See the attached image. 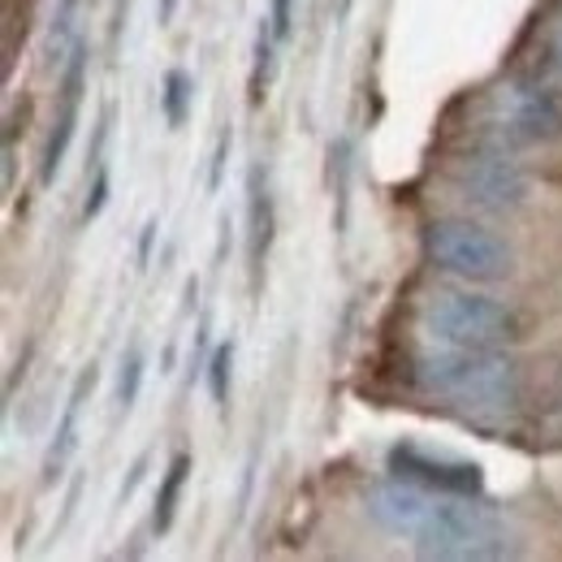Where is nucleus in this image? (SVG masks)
Segmentation results:
<instances>
[{
  "label": "nucleus",
  "mask_w": 562,
  "mask_h": 562,
  "mask_svg": "<svg viewBox=\"0 0 562 562\" xmlns=\"http://www.w3.org/2000/svg\"><path fill=\"white\" fill-rule=\"evenodd\" d=\"M416 381L428 394L463 407H510L519 394V368L497 347H441L416 359Z\"/></svg>",
  "instance_id": "1"
},
{
  "label": "nucleus",
  "mask_w": 562,
  "mask_h": 562,
  "mask_svg": "<svg viewBox=\"0 0 562 562\" xmlns=\"http://www.w3.org/2000/svg\"><path fill=\"white\" fill-rule=\"evenodd\" d=\"M515 532L468 497H446L432 524L416 537V554L437 562H502L515 559Z\"/></svg>",
  "instance_id": "2"
},
{
  "label": "nucleus",
  "mask_w": 562,
  "mask_h": 562,
  "mask_svg": "<svg viewBox=\"0 0 562 562\" xmlns=\"http://www.w3.org/2000/svg\"><path fill=\"white\" fill-rule=\"evenodd\" d=\"M424 329L441 347H506L519 338V316L490 294H437L424 303Z\"/></svg>",
  "instance_id": "3"
},
{
  "label": "nucleus",
  "mask_w": 562,
  "mask_h": 562,
  "mask_svg": "<svg viewBox=\"0 0 562 562\" xmlns=\"http://www.w3.org/2000/svg\"><path fill=\"white\" fill-rule=\"evenodd\" d=\"M424 247H428V260L450 278L497 281L515 269L510 243L476 221H432L424 234Z\"/></svg>",
  "instance_id": "4"
},
{
  "label": "nucleus",
  "mask_w": 562,
  "mask_h": 562,
  "mask_svg": "<svg viewBox=\"0 0 562 562\" xmlns=\"http://www.w3.org/2000/svg\"><path fill=\"white\" fill-rule=\"evenodd\" d=\"M490 126L502 143H554L562 139V100L532 78H510L490 95Z\"/></svg>",
  "instance_id": "5"
},
{
  "label": "nucleus",
  "mask_w": 562,
  "mask_h": 562,
  "mask_svg": "<svg viewBox=\"0 0 562 562\" xmlns=\"http://www.w3.org/2000/svg\"><path fill=\"white\" fill-rule=\"evenodd\" d=\"M446 497H450V493L424 490L416 481L394 476V481H381V485H372V490L363 493V510H368V519H372L376 528L416 541L424 528L432 524V515L441 510Z\"/></svg>",
  "instance_id": "6"
},
{
  "label": "nucleus",
  "mask_w": 562,
  "mask_h": 562,
  "mask_svg": "<svg viewBox=\"0 0 562 562\" xmlns=\"http://www.w3.org/2000/svg\"><path fill=\"white\" fill-rule=\"evenodd\" d=\"M454 187L468 204L476 209H490V212H510L524 204L528 195V178L524 169L502 156V151H485V156H468L454 165Z\"/></svg>",
  "instance_id": "7"
},
{
  "label": "nucleus",
  "mask_w": 562,
  "mask_h": 562,
  "mask_svg": "<svg viewBox=\"0 0 562 562\" xmlns=\"http://www.w3.org/2000/svg\"><path fill=\"white\" fill-rule=\"evenodd\" d=\"M390 472L403 481H416L424 490L450 493V497H476L481 493V468L468 459H450V454H432L424 446H394L390 450Z\"/></svg>",
  "instance_id": "8"
},
{
  "label": "nucleus",
  "mask_w": 562,
  "mask_h": 562,
  "mask_svg": "<svg viewBox=\"0 0 562 562\" xmlns=\"http://www.w3.org/2000/svg\"><path fill=\"white\" fill-rule=\"evenodd\" d=\"M82 74H87V44L66 61V74H61V113H57V126L48 135V147H44V187L57 182L61 165H66V151L74 143V131H78V109H82Z\"/></svg>",
  "instance_id": "9"
},
{
  "label": "nucleus",
  "mask_w": 562,
  "mask_h": 562,
  "mask_svg": "<svg viewBox=\"0 0 562 562\" xmlns=\"http://www.w3.org/2000/svg\"><path fill=\"white\" fill-rule=\"evenodd\" d=\"M273 247V195H269V173L260 165L247 169V260H251V285L260 290L265 260Z\"/></svg>",
  "instance_id": "10"
},
{
  "label": "nucleus",
  "mask_w": 562,
  "mask_h": 562,
  "mask_svg": "<svg viewBox=\"0 0 562 562\" xmlns=\"http://www.w3.org/2000/svg\"><path fill=\"white\" fill-rule=\"evenodd\" d=\"M91 390H95V368H82L78 381H74L70 398H66L61 424L53 432V446H48V459H44V481H57L61 468L74 459V450H78V416H82V403H87Z\"/></svg>",
  "instance_id": "11"
},
{
  "label": "nucleus",
  "mask_w": 562,
  "mask_h": 562,
  "mask_svg": "<svg viewBox=\"0 0 562 562\" xmlns=\"http://www.w3.org/2000/svg\"><path fill=\"white\" fill-rule=\"evenodd\" d=\"M82 0H57L53 9V22H48V66L53 70H66L74 53L82 48Z\"/></svg>",
  "instance_id": "12"
},
{
  "label": "nucleus",
  "mask_w": 562,
  "mask_h": 562,
  "mask_svg": "<svg viewBox=\"0 0 562 562\" xmlns=\"http://www.w3.org/2000/svg\"><path fill=\"white\" fill-rule=\"evenodd\" d=\"M187 472H191V454H173L169 459V472L160 481V493H156V515H151V528L156 532H169L173 528L178 502H182V490H187Z\"/></svg>",
  "instance_id": "13"
},
{
  "label": "nucleus",
  "mask_w": 562,
  "mask_h": 562,
  "mask_svg": "<svg viewBox=\"0 0 562 562\" xmlns=\"http://www.w3.org/2000/svg\"><path fill=\"white\" fill-rule=\"evenodd\" d=\"M191 95H195V82L187 70H169L165 74V91H160V104H165V122L169 131L187 126V113H191Z\"/></svg>",
  "instance_id": "14"
},
{
  "label": "nucleus",
  "mask_w": 562,
  "mask_h": 562,
  "mask_svg": "<svg viewBox=\"0 0 562 562\" xmlns=\"http://www.w3.org/2000/svg\"><path fill=\"white\" fill-rule=\"evenodd\" d=\"M143 372H147V359H143V347L135 342L131 351L122 355V372H117V407H122V412H131V407L139 403Z\"/></svg>",
  "instance_id": "15"
},
{
  "label": "nucleus",
  "mask_w": 562,
  "mask_h": 562,
  "mask_svg": "<svg viewBox=\"0 0 562 562\" xmlns=\"http://www.w3.org/2000/svg\"><path fill=\"white\" fill-rule=\"evenodd\" d=\"M229 385H234V342H221L209 359V390L216 412L229 407Z\"/></svg>",
  "instance_id": "16"
},
{
  "label": "nucleus",
  "mask_w": 562,
  "mask_h": 562,
  "mask_svg": "<svg viewBox=\"0 0 562 562\" xmlns=\"http://www.w3.org/2000/svg\"><path fill=\"white\" fill-rule=\"evenodd\" d=\"M273 22H260L256 31V70H251V100L260 104L265 100V78H269V66H273Z\"/></svg>",
  "instance_id": "17"
},
{
  "label": "nucleus",
  "mask_w": 562,
  "mask_h": 562,
  "mask_svg": "<svg viewBox=\"0 0 562 562\" xmlns=\"http://www.w3.org/2000/svg\"><path fill=\"white\" fill-rule=\"evenodd\" d=\"M104 204H109V169L100 165L95 169V187L87 191V204H82V221H95L104 212Z\"/></svg>",
  "instance_id": "18"
},
{
  "label": "nucleus",
  "mask_w": 562,
  "mask_h": 562,
  "mask_svg": "<svg viewBox=\"0 0 562 562\" xmlns=\"http://www.w3.org/2000/svg\"><path fill=\"white\" fill-rule=\"evenodd\" d=\"M269 22H273V35H278V40H290V22H294V0H273V9H269Z\"/></svg>",
  "instance_id": "19"
},
{
  "label": "nucleus",
  "mask_w": 562,
  "mask_h": 562,
  "mask_svg": "<svg viewBox=\"0 0 562 562\" xmlns=\"http://www.w3.org/2000/svg\"><path fill=\"white\" fill-rule=\"evenodd\" d=\"M229 131L216 139V151H212V169H209V191H221V173H225V156H229Z\"/></svg>",
  "instance_id": "20"
},
{
  "label": "nucleus",
  "mask_w": 562,
  "mask_h": 562,
  "mask_svg": "<svg viewBox=\"0 0 562 562\" xmlns=\"http://www.w3.org/2000/svg\"><path fill=\"white\" fill-rule=\"evenodd\" d=\"M143 468H147V454H139V463H135V468H131V481H126V485H122V502H126V497H131V493L139 490V481H143Z\"/></svg>",
  "instance_id": "21"
},
{
  "label": "nucleus",
  "mask_w": 562,
  "mask_h": 562,
  "mask_svg": "<svg viewBox=\"0 0 562 562\" xmlns=\"http://www.w3.org/2000/svg\"><path fill=\"white\" fill-rule=\"evenodd\" d=\"M151 243H156V221L143 229V238H139V269H147V256H151Z\"/></svg>",
  "instance_id": "22"
},
{
  "label": "nucleus",
  "mask_w": 562,
  "mask_h": 562,
  "mask_svg": "<svg viewBox=\"0 0 562 562\" xmlns=\"http://www.w3.org/2000/svg\"><path fill=\"white\" fill-rule=\"evenodd\" d=\"M554 57H559V66H562V22H559V31H554Z\"/></svg>",
  "instance_id": "23"
}]
</instances>
